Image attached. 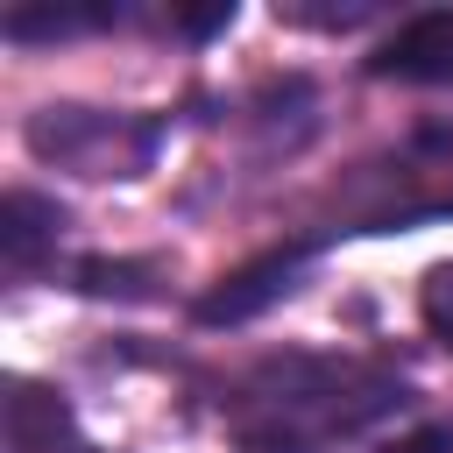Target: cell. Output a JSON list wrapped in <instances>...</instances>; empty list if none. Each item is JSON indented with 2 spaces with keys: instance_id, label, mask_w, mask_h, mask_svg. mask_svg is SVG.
I'll use <instances>...</instances> for the list:
<instances>
[{
  "instance_id": "6da1fadb",
  "label": "cell",
  "mask_w": 453,
  "mask_h": 453,
  "mask_svg": "<svg viewBox=\"0 0 453 453\" xmlns=\"http://www.w3.org/2000/svg\"><path fill=\"white\" fill-rule=\"evenodd\" d=\"M411 403V375L375 354L283 347L219 389V425L241 453H333Z\"/></svg>"
},
{
  "instance_id": "4fadbf2b",
  "label": "cell",
  "mask_w": 453,
  "mask_h": 453,
  "mask_svg": "<svg viewBox=\"0 0 453 453\" xmlns=\"http://www.w3.org/2000/svg\"><path fill=\"white\" fill-rule=\"evenodd\" d=\"M389 453H453V418H439V425H418V432H403Z\"/></svg>"
},
{
  "instance_id": "9c48e42d",
  "label": "cell",
  "mask_w": 453,
  "mask_h": 453,
  "mask_svg": "<svg viewBox=\"0 0 453 453\" xmlns=\"http://www.w3.org/2000/svg\"><path fill=\"white\" fill-rule=\"evenodd\" d=\"M64 283L71 290H85V297H156V269L149 262H113V255H85V262H71L64 269Z\"/></svg>"
},
{
  "instance_id": "30bf717a",
  "label": "cell",
  "mask_w": 453,
  "mask_h": 453,
  "mask_svg": "<svg viewBox=\"0 0 453 453\" xmlns=\"http://www.w3.org/2000/svg\"><path fill=\"white\" fill-rule=\"evenodd\" d=\"M418 319L439 347H453V262H432L425 283H418Z\"/></svg>"
},
{
  "instance_id": "8992f818",
  "label": "cell",
  "mask_w": 453,
  "mask_h": 453,
  "mask_svg": "<svg viewBox=\"0 0 453 453\" xmlns=\"http://www.w3.org/2000/svg\"><path fill=\"white\" fill-rule=\"evenodd\" d=\"M368 78H403V85H453V7L411 14L375 57Z\"/></svg>"
},
{
  "instance_id": "8fae6325",
  "label": "cell",
  "mask_w": 453,
  "mask_h": 453,
  "mask_svg": "<svg viewBox=\"0 0 453 453\" xmlns=\"http://www.w3.org/2000/svg\"><path fill=\"white\" fill-rule=\"evenodd\" d=\"M234 14H241L234 0H219V7H177V14H170V28H184L191 42H205V35H219V28H234Z\"/></svg>"
},
{
  "instance_id": "7c38bea8",
  "label": "cell",
  "mask_w": 453,
  "mask_h": 453,
  "mask_svg": "<svg viewBox=\"0 0 453 453\" xmlns=\"http://www.w3.org/2000/svg\"><path fill=\"white\" fill-rule=\"evenodd\" d=\"M375 7H283V21H304V28H354Z\"/></svg>"
},
{
  "instance_id": "7a4b0ae2",
  "label": "cell",
  "mask_w": 453,
  "mask_h": 453,
  "mask_svg": "<svg viewBox=\"0 0 453 453\" xmlns=\"http://www.w3.org/2000/svg\"><path fill=\"white\" fill-rule=\"evenodd\" d=\"M446 212H453V127H418L396 149L354 163V177L333 191V205L304 234H290V241H304L319 255L326 241H347V234H411V226L446 219Z\"/></svg>"
},
{
  "instance_id": "52a82bcc",
  "label": "cell",
  "mask_w": 453,
  "mask_h": 453,
  "mask_svg": "<svg viewBox=\"0 0 453 453\" xmlns=\"http://www.w3.org/2000/svg\"><path fill=\"white\" fill-rule=\"evenodd\" d=\"M64 205L42 198V191H7L0 205V262L7 276H35L42 262H57V241H64Z\"/></svg>"
},
{
  "instance_id": "ba28073f",
  "label": "cell",
  "mask_w": 453,
  "mask_h": 453,
  "mask_svg": "<svg viewBox=\"0 0 453 453\" xmlns=\"http://www.w3.org/2000/svg\"><path fill=\"white\" fill-rule=\"evenodd\" d=\"M134 21V7H14L0 21L7 42H42V35H85V28H120Z\"/></svg>"
},
{
  "instance_id": "5b68a950",
  "label": "cell",
  "mask_w": 453,
  "mask_h": 453,
  "mask_svg": "<svg viewBox=\"0 0 453 453\" xmlns=\"http://www.w3.org/2000/svg\"><path fill=\"white\" fill-rule=\"evenodd\" d=\"M0 439H7V453H92L85 432H78V418H71V403L50 382H28V375L7 382Z\"/></svg>"
},
{
  "instance_id": "3957f363",
  "label": "cell",
  "mask_w": 453,
  "mask_h": 453,
  "mask_svg": "<svg viewBox=\"0 0 453 453\" xmlns=\"http://www.w3.org/2000/svg\"><path fill=\"white\" fill-rule=\"evenodd\" d=\"M170 120L163 113H120V106H35L21 142L35 163L50 170H71V177H142L163 149Z\"/></svg>"
},
{
  "instance_id": "277c9868",
  "label": "cell",
  "mask_w": 453,
  "mask_h": 453,
  "mask_svg": "<svg viewBox=\"0 0 453 453\" xmlns=\"http://www.w3.org/2000/svg\"><path fill=\"white\" fill-rule=\"evenodd\" d=\"M311 262H319V255H311L304 241H276V248H262L255 262H241L234 276H219V283L191 304V319H198V326H248V319H262L276 297H290Z\"/></svg>"
}]
</instances>
